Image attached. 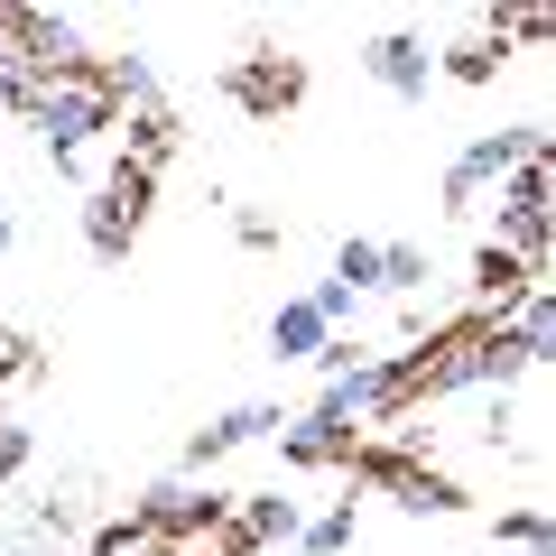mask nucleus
I'll return each mask as SVG.
<instances>
[{
    "label": "nucleus",
    "instance_id": "obj_1",
    "mask_svg": "<svg viewBox=\"0 0 556 556\" xmlns=\"http://www.w3.org/2000/svg\"><path fill=\"white\" fill-rule=\"evenodd\" d=\"M20 112H28V130H38L47 149H56V159H75V149H84L93 130H112V112H121V102L102 93V75H38Z\"/></svg>",
    "mask_w": 556,
    "mask_h": 556
},
{
    "label": "nucleus",
    "instance_id": "obj_2",
    "mask_svg": "<svg viewBox=\"0 0 556 556\" xmlns=\"http://www.w3.org/2000/svg\"><path fill=\"white\" fill-rule=\"evenodd\" d=\"M519 371H529V362H519V343L501 334V325H473V334H455L437 362H417V390H427V399H455V390H510Z\"/></svg>",
    "mask_w": 556,
    "mask_h": 556
},
{
    "label": "nucleus",
    "instance_id": "obj_3",
    "mask_svg": "<svg viewBox=\"0 0 556 556\" xmlns=\"http://www.w3.org/2000/svg\"><path fill=\"white\" fill-rule=\"evenodd\" d=\"M519 159H547V121H519V130H482V139H464L455 159H445V204H473L482 186H501Z\"/></svg>",
    "mask_w": 556,
    "mask_h": 556
},
{
    "label": "nucleus",
    "instance_id": "obj_4",
    "mask_svg": "<svg viewBox=\"0 0 556 556\" xmlns=\"http://www.w3.org/2000/svg\"><path fill=\"white\" fill-rule=\"evenodd\" d=\"M130 529H139V538H195V529H232V492L167 473V482H149V492H139Z\"/></svg>",
    "mask_w": 556,
    "mask_h": 556
},
{
    "label": "nucleus",
    "instance_id": "obj_5",
    "mask_svg": "<svg viewBox=\"0 0 556 556\" xmlns=\"http://www.w3.org/2000/svg\"><path fill=\"white\" fill-rule=\"evenodd\" d=\"M149 195H159V177H149V167H121V177L84 204V251H93V260H121V251H130V232L149 223Z\"/></svg>",
    "mask_w": 556,
    "mask_h": 556
},
{
    "label": "nucleus",
    "instance_id": "obj_6",
    "mask_svg": "<svg viewBox=\"0 0 556 556\" xmlns=\"http://www.w3.org/2000/svg\"><path fill=\"white\" fill-rule=\"evenodd\" d=\"M10 47H20L28 75H93V47H84V28L56 20V10H10Z\"/></svg>",
    "mask_w": 556,
    "mask_h": 556
},
{
    "label": "nucleus",
    "instance_id": "obj_7",
    "mask_svg": "<svg viewBox=\"0 0 556 556\" xmlns=\"http://www.w3.org/2000/svg\"><path fill=\"white\" fill-rule=\"evenodd\" d=\"M278 427H288V417H278L269 399H241V408H223L214 427H195V437H186V455H177V473L195 482L204 464H223V455H232V445H251V437H278Z\"/></svg>",
    "mask_w": 556,
    "mask_h": 556
},
{
    "label": "nucleus",
    "instance_id": "obj_8",
    "mask_svg": "<svg viewBox=\"0 0 556 556\" xmlns=\"http://www.w3.org/2000/svg\"><path fill=\"white\" fill-rule=\"evenodd\" d=\"M298 529H306V510L288 492H241L232 501V547L223 556H251V547H298Z\"/></svg>",
    "mask_w": 556,
    "mask_h": 556
},
{
    "label": "nucleus",
    "instance_id": "obj_9",
    "mask_svg": "<svg viewBox=\"0 0 556 556\" xmlns=\"http://www.w3.org/2000/svg\"><path fill=\"white\" fill-rule=\"evenodd\" d=\"M353 473H362V482H390V492H399V510H417V519H427V510H455V482L417 473V464H408V455H390V445L353 455Z\"/></svg>",
    "mask_w": 556,
    "mask_h": 556
},
{
    "label": "nucleus",
    "instance_id": "obj_10",
    "mask_svg": "<svg viewBox=\"0 0 556 556\" xmlns=\"http://www.w3.org/2000/svg\"><path fill=\"white\" fill-rule=\"evenodd\" d=\"M362 65H371V84H390L399 102H417L427 84H437V47H427V38H408V28L371 38V56H362Z\"/></svg>",
    "mask_w": 556,
    "mask_h": 556
},
{
    "label": "nucleus",
    "instance_id": "obj_11",
    "mask_svg": "<svg viewBox=\"0 0 556 556\" xmlns=\"http://www.w3.org/2000/svg\"><path fill=\"white\" fill-rule=\"evenodd\" d=\"M362 455V437H325V427H278V464H298V473H325V464H353Z\"/></svg>",
    "mask_w": 556,
    "mask_h": 556
},
{
    "label": "nucleus",
    "instance_id": "obj_12",
    "mask_svg": "<svg viewBox=\"0 0 556 556\" xmlns=\"http://www.w3.org/2000/svg\"><path fill=\"white\" fill-rule=\"evenodd\" d=\"M538 278H547V269H529V260H510L501 241H482V251H473V298H482V306H510L519 288H538Z\"/></svg>",
    "mask_w": 556,
    "mask_h": 556
},
{
    "label": "nucleus",
    "instance_id": "obj_13",
    "mask_svg": "<svg viewBox=\"0 0 556 556\" xmlns=\"http://www.w3.org/2000/svg\"><path fill=\"white\" fill-rule=\"evenodd\" d=\"M325 343H334V334L316 325V306H306V298H288V306L269 316V353H278V362H316Z\"/></svg>",
    "mask_w": 556,
    "mask_h": 556
},
{
    "label": "nucleus",
    "instance_id": "obj_14",
    "mask_svg": "<svg viewBox=\"0 0 556 556\" xmlns=\"http://www.w3.org/2000/svg\"><path fill=\"white\" fill-rule=\"evenodd\" d=\"M353 538H362V501L343 492L334 510H306V529H298V547H306V556H343V547H353Z\"/></svg>",
    "mask_w": 556,
    "mask_h": 556
},
{
    "label": "nucleus",
    "instance_id": "obj_15",
    "mask_svg": "<svg viewBox=\"0 0 556 556\" xmlns=\"http://www.w3.org/2000/svg\"><path fill=\"white\" fill-rule=\"evenodd\" d=\"M380 288H390V298H417V288H427V251H417V241H380Z\"/></svg>",
    "mask_w": 556,
    "mask_h": 556
},
{
    "label": "nucleus",
    "instance_id": "obj_16",
    "mask_svg": "<svg viewBox=\"0 0 556 556\" xmlns=\"http://www.w3.org/2000/svg\"><path fill=\"white\" fill-rule=\"evenodd\" d=\"M325 278H334V288H353V298H371V288H380V241H343Z\"/></svg>",
    "mask_w": 556,
    "mask_h": 556
},
{
    "label": "nucleus",
    "instance_id": "obj_17",
    "mask_svg": "<svg viewBox=\"0 0 556 556\" xmlns=\"http://www.w3.org/2000/svg\"><path fill=\"white\" fill-rule=\"evenodd\" d=\"M501 204H519V214H547V159H519L510 177H501Z\"/></svg>",
    "mask_w": 556,
    "mask_h": 556
},
{
    "label": "nucleus",
    "instance_id": "obj_18",
    "mask_svg": "<svg viewBox=\"0 0 556 556\" xmlns=\"http://www.w3.org/2000/svg\"><path fill=\"white\" fill-rule=\"evenodd\" d=\"M547 510H538V501H529V510H501V547H519V556H547Z\"/></svg>",
    "mask_w": 556,
    "mask_h": 556
},
{
    "label": "nucleus",
    "instance_id": "obj_19",
    "mask_svg": "<svg viewBox=\"0 0 556 556\" xmlns=\"http://www.w3.org/2000/svg\"><path fill=\"white\" fill-rule=\"evenodd\" d=\"M232 93L269 112V102H288V93H298V75H288V65H278V75H269V65H241V75H232Z\"/></svg>",
    "mask_w": 556,
    "mask_h": 556
},
{
    "label": "nucleus",
    "instance_id": "obj_20",
    "mask_svg": "<svg viewBox=\"0 0 556 556\" xmlns=\"http://www.w3.org/2000/svg\"><path fill=\"white\" fill-rule=\"evenodd\" d=\"M492 65H501V47H492V38H473V47H445V75H455V84H492Z\"/></svg>",
    "mask_w": 556,
    "mask_h": 556
},
{
    "label": "nucleus",
    "instance_id": "obj_21",
    "mask_svg": "<svg viewBox=\"0 0 556 556\" xmlns=\"http://www.w3.org/2000/svg\"><path fill=\"white\" fill-rule=\"evenodd\" d=\"M306 306H316V325H325V334H334V325H353V288H334V278H316V288H306Z\"/></svg>",
    "mask_w": 556,
    "mask_h": 556
},
{
    "label": "nucleus",
    "instance_id": "obj_22",
    "mask_svg": "<svg viewBox=\"0 0 556 556\" xmlns=\"http://www.w3.org/2000/svg\"><path fill=\"white\" fill-rule=\"evenodd\" d=\"M28 455H38V445H28V427H10V417H0V482H20Z\"/></svg>",
    "mask_w": 556,
    "mask_h": 556
},
{
    "label": "nucleus",
    "instance_id": "obj_23",
    "mask_svg": "<svg viewBox=\"0 0 556 556\" xmlns=\"http://www.w3.org/2000/svg\"><path fill=\"white\" fill-rule=\"evenodd\" d=\"M241 251H278V223L269 214H241Z\"/></svg>",
    "mask_w": 556,
    "mask_h": 556
},
{
    "label": "nucleus",
    "instance_id": "obj_24",
    "mask_svg": "<svg viewBox=\"0 0 556 556\" xmlns=\"http://www.w3.org/2000/svg\"><path fill=\"white\" fill-rule=\"evenodd\" d=\"M112 556H167V547H159V538H130V547H112Z\"/></svg>",
    "mask_w": 556,
    "mask_h": 556
},
{
    "label": "nucleus",
    "instance_id": "obj_25",
    "mask_svg": "<svg viewBox=\"0 0 556 556\" xmlns=\"http://www.w3.org/2000/svg\"><path fill=\"white\" fill-rule=\"evenodd\" d=\"M10 241H20V223H10V214H0V251H10Z\"/></svg>",
    "mask_w": 556,
    "mask_h": 556
},
{
    "label": "nucleus",
    "instance_id": "obj_26",
    "mask_svg": "<svg viewBox=\"0 0 556 556\" xmlns=\"http://www.w3.org/2000/svg\"><path fill=\"white\" fill-rule=\"evenodd\" d=\"M0 556H10V547H0Z\"/></svg>",
    "mask_w": 556,
    "mask_h": 556
},
{
    "label": "nucleus",
    "instance_id": "obj_27",
    "mask_svg": "<svg viewBox=\"0 0 556 556\" xmlns=\"http://www.w3.org/2000/svg\"><path fill=\"white\" fill-rule=\"evenodd\" d=\"M195 556H204V547H195Z\"/></svg>",
    "mask_w": 556,
    "mask_h": 556
}]
</instances>
